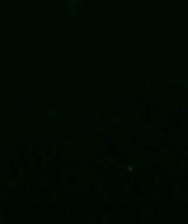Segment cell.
<instances>
[{
    "label": "cell",
    "instance_id": "cell-1",
    "mask_svg": "<svg viewBox=\"0 0 188 224\" xmlns=\"http://www.w3.org/2000/svg\"><path fill=\"white\" fill-rule=\"evenodd\" d=\"M141 103H142V99L134 98V99H132V101H131V106H132V109H134V110H139Z\"/></svg>",
    "mask_w": 188,
    "mask_h": 224
},
{
    "label": "cell",
    "instance_id": "cell-2",
    "mask_svg": "<svg viewBox=\"0 0 188 224\" xmlns=\"http://www.w3.org/2000/svg\"><path fill=\"white\" fill-rule=\"evenodd\" d=\"M139 111L141 112V114H142V116H144V114H147V113H148V105H147V104H146V103H145L144 100H142L141 105H140Z\"/></svg>",
    "mask_w": 188,
    "mask_h": 224
},
{
    "label": "cell",
    "instance_id": "cell-3",
    "mask_svg": "<svg viewBox=\"0 0 188 224\" xmlns=\"http://www.w3.org/2000/svg\"><path fill=\"white\" fill-rule=\"evenodd\" d=\"M186 179V175L183 173L182 171L181 172H177V183H181V182H183Z\"/></svg>",
    "mask_w": 188,
    "mask_h": 224
},
{
    "label": "cell",
    "instance_id": "cell-4",
    "mask_svg": "<svg viewBox=\"0 0 188 224\" xmlns=\"http://www.w3.org/2000/svg\"><path fill=\"white\" fill-rule=\"evenodd\" d=\"M167 221H168V222H173V221H174V219L177 218V212H175V211H171V212L168 213V216H167Z\"/></svg>",
    "mask_w": 188,
    "mask_h": 224
},
{
    "label": "cell",
    "instance_id": "cell-5",
    "mask_svg": "<svg viewBox=\"0 0 188 224\" xmlns=\"http://www.w3.org/2000/svg\"><path fill=\"white\" fill-rule=\"evenodd\" d=\"M181 139H182V137H181L180 134H174V136H172V140L175 142V143H181Z\"/></svg>",
    "mask_w": 188,
    "mask_h": 224
},
{
    "label": "cell",
    "instance_id": "cell-6",
    "mask_svg": "<svg viewBox=\"0 0 188 224\" xmlns=\"http://www.w3.org/2000/svg\"><path fill=\"white\" fill-rule=\"evenodd\" d=\"M182 172L186 175V176H188V163L186 162V163H183L182 165Z\"/></svg>",
    "mask_w": 188,
    "mask_h": 224
},
{
    "label": "cell",
    "instance_id": "cell-7",
    "mask_svg": "<svg viewBox=\"0 0 188 224\" xmlns=\"http://www.w3.org/2000/svg\"><path fill=\"white\" fill-rule=\"evenodd\" d=\"M166 134H168V132H167L166 130H161V131H159V138H160V140H161Z\"/></svg>",
    "mask_w": 188,
    "mask_h": 224
},
{
    "label": "cell",
    "instance_id": "cell-8",
    "mask_svg": "<svg viewBox=\"0 0 188 224\" xmlns=\"http://www.w3.org/2000/svg\"><path fill=\"white\" fill-rule=\"evenodd\" d=\"M148 85H149V81L147 79H145L144 83H142V89H144V90H148V87H149Z\"/></svg>",
    "mask_w": 188,
    "mask_h": 224
},
{
    "label": "cell",
    "instance_id": "cell-9",
    "mask_svg": "<svg viewBox=\"0 0 188 224\" xmlns=\"http://www.w3.org/2000/svg\"><path fill=\"white\" fill-rule=\"evenodd\" d=\"M144 101H145L148 106H149V105H152V103H153V100H152L150 98H145V99H144Z\"/></svg>",
    "mask_w": 188,
    "mask_h": 224
},
{
    "label": "cell",
    "instance_id": "cell-10",
    "mask_svg": "<svg viewBox=\"0 0 188 224\" xmlns=\"http://www.w3.org/2000/svg\"><path fill=\"white\" fill-rule=\"evenodd\" d=\"M127 170H128V173H133V172H135L136 169H135V166H129Z\"/></svg>",
    "mask_w": 188,
    "mask_h": 224
},
{
    "label": "cell",
    "instance_id": "cell-11",
    "mask_svg": "<svg viewBox=\"0 0 188 224\" xmlns=\"http://www.w3.org/2000/svg\"><path fill=\"white\" fill-rule=\"evenodd\" d=\"M131 199H132V197H131V196H128V197H125V202H126V203H131Z\"/></svg>",
    "mask_w": 188,
    "mask_h": 224
},
{
    "label": "cell",
    "instance_id": "cell-12",
    "mask_svg": "<svg viewBox=\"0 0 188 224\" xmlns=\"http://www.w3.org/2000/svg\"><path fill=\"white\" fill-rule=\"evenodd\" d=\"M127 137H129V138H131V137H132V132H128V134H127Z\"/></svg>",
    "mask_w": 188,
    "mask_h": 224
}]
</instances>
